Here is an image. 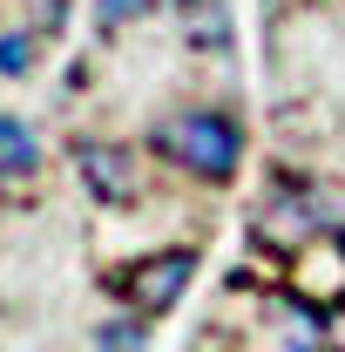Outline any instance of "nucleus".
I'll return each instance as SVG.
<instances>
[{
    "mask_svg": "<svg viewBox=\"0 0 345 352\" xmlns=\"http://www.w3.org/2000/svg\"><path fill=\"white\" fill-rule=\"evenodd\" d=\"M142 311L135 318H109V325H95V352H142Z\"/></svg>",
    "mask_w": 345,
    "mask_h": 352,
    "instance_id": "nucleus-5",
    "label": "nucleus"
},
{
    "mask_svg": "<svg viewBox=\"0 0 345 352\" xmlns=\"http://www.w3.org/2000/svg\"><path fill=\"white\" fill-rule=\"evenodd\" d=\"M75 163H82V183L102 197V204H129V197H135L129 149H115V142H82V149H75Z\"/></svg>",
    "mask_w": 345,
    "mask_h": 352,
    "instance_id": "nucleus-3",
    "label": "nucleus"
},
{
    "mask_svg": "<svg viewBox=\"0 0 345 352\" xmlns=\"http://www.w3.org/2000/svg\"><path fill=\"white\" fill-rule=\"evenodd\" d=\"M41 170V142L27 122H14V116H0V190H27Z\"/></svg>",
    "mask_w": 345,
    "mask_h": 352,
    "instance_id": "nucleus-4",
    "label": "nucleus"
},
{
    "mask_svg": "<svg viewBox=\"0 0 345 352\" xmlns=\"http://www.w3.org/2000/svg\"><path fill=\"white\" fill-rule=\"evenodd\" d=\"M135 14H149V0H95V21H102V28H122Z\"/></svg>",
    "mask_w": 345,
    "mask_h": 352,
    "instance_id": "nucleus-7",
    "label": "nucleus"
},
{
    "mask_svg": "<svg viewBox=\"0 0 345 352\" xmlns=\"http://www.w3.org/2000/svg\"><path fill=\"white\" fill-rule=\"evenodd\" d=\"M156 149L183 163L190 176H203V183H230L237 163H244V135L230 116H216V109H190V116H170L163 129H156Z\"/></svg>",
    "mask_w": 345,
    "mask_h": 352,
    "instance_id": "nucleus-1",
    "label": "nucleus"
},
{
    "mask_svg": "<svg viewBox=\"0 0 345 352\" xmlns=\"http://www.w3.org/2000/svg\"><path fill=\"white\" fill-rule=\"evenodd\" d=\"M197 278V251H156V258H142L122 278V292H129V305L142 311V318H156V311H170L176 298H183V285Z\"/></svg>",
    "mask_w": 345,
    "mask_h": 352,
    "instance_id": "nucleus-2",
    "label": "nucleus"
},
{
    "mask_svg": "<svg viewBox=\"0 0 345 352\" xmlns=\"http://www.w3.org/2000/svg\"><path fill=\"white\" fill-rule=\"evenodd\" d=\"M34 61V34H0V75H27Z\"/></svg>",
    "mask_w": 345,
    "mask_h": 352,
    "instance_id": "nucleus-6",
    "label": "nucleus"
}]
</instances>
